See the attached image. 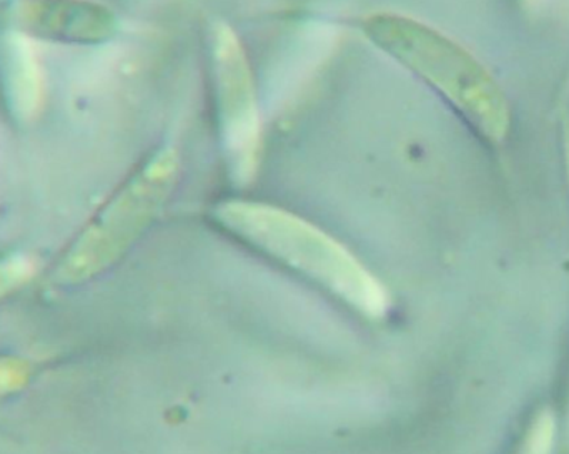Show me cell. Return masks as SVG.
I'll return each mask as SVG.
<instances>
[{"label": "cell", "mask_w": 569, "mask_h": 454, "mask_svg": "<svg viewBox=\"0 0 569 454\" xmlns=\"http://www.w3.org/2000/svg\"><path fill=\"white\" fill-rule=\"evenodd\" d=\"M3 80L13 115L29 120L42 102V70L32 43L23 36H9L2 43Z\"/></svg>", "instance_id": "6"}, {"label": "cell", "mask_w": 569, "mask_h": 454, "mask_svg": "<svg viewBox=\"0 0 569 454\" xmlns=\"http://www.w3.org/2000/svg\"><path fill=\"white\" fill-rule=\"evenodd\" d=\"M213 220L226 232L266 253L368 319L387 313L380 280L333 236L280 206L252 200L217 203Z\"/></svg>", "instance_id": "2"}, {"label": "cell", "mask_w": 569, "mask_h": 454, "mask_svg": "<svg viewBox=\"0 0 569 454\" xmlns=\"http://www.w3.org/2000/svg\"><path fill=\"white\" fill-rule=\"evenodd\" d=\"M20 19L37 32L76 40H103L116 32L112 12L82 0H22Z\"/></svg>", "instance_id": "5"}, {"label": "cell", "mask_w": 569, "mask_h": 454, "mask_svg": "<svg viewBox=\"0 0 569 454\" xmlns=\"http://www.w3.org/2000/svg\"><path fill=\"white\" fill-rule=\"evenodd\" d=\"M32 273L33 266L27 256L10 255L0 259V300L20 289Z\"/></svg>", "instance_id": "7"}, {"label": "cell", "mask_w": 569, "mask_h": 454, "mask_svg": "<svg viewBox=\"0 0 569 454\" xmlns=\"http://www.w3.org/2000/svg\"><path fill=\"white\" fill-rule=\"evenodd\" d=\"M207 43L227 172L237 185H250L263 153V122L252 67L242 40L223 20L210 23Z\"/></svg>", "instance_id": "4"}, {"label": "cell", "mask_w": 569, "mask_h": 454, "mask_svg": "<svg viewBox=\"0 0 569 454\" xmlns=\"http://www.w3.org/2000/svg\"><path fill=\"white\" fill-rule=\"evenodd\" d=\"M365 37L413 73L490 145L510 135L511 113L491 73L457 40L413 17L375 12L361 20Z\"/></svg>", "instance_id": "1"}, {"label": "cell", "mask_w": 569, "mask_h": 454, "mask_svg": "<svg viewBox=\"0 0 569 454\" xmlns=\"http://www.w3.org/2000/svg\"><path fill=\"white\" fill-rule=\"evenodd\" d=\"M555 420L548 412L541 413L525 440L520 454H551L553 452Z\"/></svg>", "instance_id": "8"}, {"label": "cell", "mask_w": 569, "mask_h": 454, "mask_svg": "<svg viewBox=\"0 0 569 454\" xmlns=\"http://www.w3.org/2000/svg\"><path fill=\"white\" fill-rule=\"evenodd\" d=\"M180 169L173 147L150 153L63 253L53 279L80 283L113 265L162 212L179 183Z\"/></svg>", "instance_id": "3"}, {"label": "cell", "mask_w": 569, "mask_h": 454, "mask_svg": "<svg viewBox=\"0 0 569 454\" xmlns=\"http://www.w3.org/2000/svg\"><path fill=\"white\" fill-rule=\"evenodd\" d=\"M530 2H537V0H530Z\"/></svg>", "instance_id": "9"}]
</instances>
